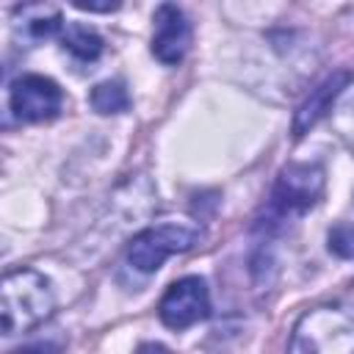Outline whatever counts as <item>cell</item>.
Masks as SVG:
<instances>
[{"label": "cell", "mask_w": 354, "mask_h": 354, "mask_svg": "<svg viewBox=\"0 0 354 354\" xmlns=\"http://www.w3.org/2000/svg\"><path fill=\"white\" fill-rule=\"evenodd\" d=\"M91 105L100 113H119V111H124L130 105V97H127V91H124V86L119 80H105V83L94 86Z\"/></svg>", "instance_id": "cell-11"}, {"label": "cell", "mask_w": 354, "mask_h": 354, "mask_svg": "<svg viewBox=\"0 0 354 354\" xmlns=\"http://www.w3.org/2000/svg\"><path fill=\"white\" fill-rule=\"evenodd\" d=\"M329 249L340 257H354V227L340 224L329 232Z\"/></svg>", "instance_id": "cell-12"}, {"label": "cell", "mask_w": 354, "mask_h": 354, "mask_svg": "<svg viewBox=\"0 0 354 354\" xmlns=\"http://www.w3.org/2000/svg\"><path fill=\"white\" fill-rule=\"evenodd\" d=\"M136 354H171V351L166 346H160V343H141L136 348Z\"/></svg>", "instance_id": "cell-14"}, {"label": "cell", "mask_w": 354, "mask_h": 354, "mask_svg": "<svg viewBox=\"0 0 354 354\" xmlns=\"http://www.w3.org/2000/svg\"><path fill=\"white\" fill-rule=\"evenodd\" d=\"M61 41H64V50H69L80 61H94L102 53L100 33L86 25H66V30L61 33Z\"/></svg>", "instance_id": "cell-10"}, {"label": "cell", "mask_w": 354, "mask_h": 354, "mask_svg": "<svg viewBox=\"0 0 354 354\" xmlns=\"http://www.w3.org/2000/svg\"><path fill=\"white\" fill-rule=\"evenodd\" d=\"M346 83H348V72H335V75H329V77L304 100V105L296 111L293 133H296V136H304V130H310V127L329 111V105L335 102V97L343 91Z\"/></svg>", "instance_id": "cell-8"}, {"label": "cell", "mask_w": 354, "mask_h": 354, "mask_svg": "<svg viewBox=\"0 0 354 354\" xmlns=\"http://www.w3.org/2000/svg\"><path fill=\"white\" fill-rule=\"evenodd\" d=\"M324 191V171L318 166L310 163H290L288 169L279 171L277 185H274V196H271V207L279 216L288 213H301L310 205H315V199Z\"/></svg>", "instance_id": "cell-6"}, {"label": "cell", "mask_w": 354, "mask_h": 354, "mask_svg": "<svg viewBox=\"0 0 354 354\" xmlns=\"http://www.w3.org/2000/svg\"><path fill=\"white\" fill-rule=\"evenodd\" d=\"M158 315L169 329H185L210 315L207 285L199 277H183L169 285L158 304Z\"/></svg>", "instance_id": "cell-5"}, {"label": "cell", "mask_w": 354, "mask_h": 354, "mask_svg": "<svg viewBox=\"0 0 354 354\" xmlns=\"http://www.w3.org/2000/svg\"><path fill=\"white\" fill-rule=\"evenodd\" d=\"M8 105L19 122H47L61 113L64 91L44 75H22L8 88Z\"/></svg>", "instance_id": "cell-4"}, {"label": "cell", "mask_w": 354, "mask_h": 354, "mask_svg": "<svg viewBox=\"0 0 354 354\" xmlns=\"http://www.w3.org/2000/svg\"><path fill=\"white\" fill-rule=\"evenodd\" d=\"M199 243V230L191 227V224H158V227H149L144 232H138L130 246H127V263L136 268V271H144V274H152L160 268V263L169 257V254H177V252H188L191 246Z\"/></svg>", "instance_id": "cell-3"}, {"label": "cell", "mask_w": 354, "mask_h": 354, "mask_svg": "<svg viewBox=\"0 0 354 354\" xmlns=\"http://www.w3.org/2000/svg\"><path fill=\"white\" fill-rule=\"evenodd\" d=\"M72 6L80 11H113V8H119V3H83V0H75Z\"/></svg>", "instance_id": "cell-13"}, {"label": "cell", "mask_w": 354, "mask_h": 354, "mask_svg": "<svg viewBox=\"0 0 354 354\" xmlns=\"http://www.w3.org/2000/svg\"><path fill=\"white\" fill-rule=\"evenodd\" d=\"M17 17L30 39H47L55 30H61V14L53 6H22L17 8Z\"/></svg>", "instance_id": "cell-9"}, {"label": "cell", "mask_w": 354, "mask_h": 354, "mask_svg": "<svg viewBox=\"0 0 354 354\" xmlns=\"http://www.w3.org/2000/svg\"><path fill=\"white\" fill-rule=\"evenodd\" d=\"M55 310V296L50 282L33 268H14L0 285V313L3 332L17 335L39 326Z\"/></svg>", "instance_id": "cell-1"}, {"label": "cell", "mask_w": 354, "mask_h": 354, "mask_svg": "<svg viewBox=\"0 0 354 354\" xmlns=\"http://www.w3.org/2000/svg\"><path fill=\"white\" fill-rule=\"evenodd\" d=\"M288 354H354V315L332 304L307 310L293 324Z\"/></svg>", "instance_id": "cell-2"}, {"label": "cell", "mask_w": 354, "mask_h": 354, "mask_svg": "<svg viewBox=\"0 0 354 354\" xmlns=\"http://www.w3.org/2000/svg\"><path fill=\"white\" fill-rule=\"evenodd\" d=\"M191 44V25L185 19V14L171 6L163 3L155 11V33H152V53L160 64H180L183 55L188 53Z\"/></svg>", "instance_id": "cell-7"}]
</instances>
